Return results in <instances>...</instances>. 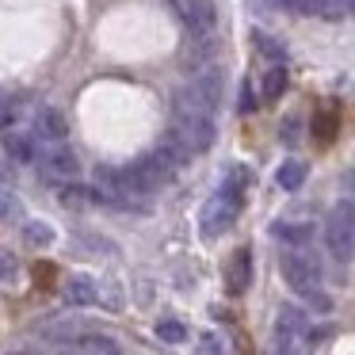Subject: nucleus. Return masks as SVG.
Instances as JSON below:
<instances>
[{"label":"nucleus","mask_w":355,"mask_h":355,"mask_svg":"<svg viewBox=\"0 0 355 355\" xmlns=\"http://www.w3.org/2000/svg\"><path fill=\"white\" fill-rule=\"evenodd\" d=\"M245 187H248V172L233 168L230 180H225V184L207 199V207H202V218H199L202 237H222V233L233 230V222H237V214H241V202H245Z\"/></svg>","instance_id":"1"},{"label":"nucleus","mask_w":355,"mask_h":355,"mask_svg":"<svg viewBox=\"0 0 355 355\" xmlns=\"http://www.w3.org/2000/svg\"><path fill=\"white\" fill-rule=\"evenodd\" d=\"M176 164L168 161V157L161 153V149H153L149 157H138V161L130 164V168H123L119 176H123V184L130 187L134 195H153V191H161V187H168L172 184V176H176Z\"/></svg>","instance_id":"2"},{"label":"nucleus","mask_w":355,"mask_h":355,"mask_svg":"<svg viewBox=\"0 0 355 355\" xmlns=\"http://www.w3.org/2000/svg\"><path fill=\"white\" fill-rule=\"evenodd\" d=\"M279 268H283V279H286V286H291L294 294H313V291H321V263H317V256L309 252L306 245H298V248H286L283 256H279Z\"/></svg>","instance_id":"3"},{"label":"nucleus","mask_w":355,"mask_h":355,"mask_svg":"<svg viewBox=\"0 0 355 355\" xmlns=\"http://www.w3.org/2000/svg\"><path fill=\"white\" fill-rule=\"evenodd\" d=\"M324 245H329L332 260L347 263L355 260V202H336L324 222Z\"/></svg>","instance_id":"4"},{"label":"nucleus","mask_w":355,"mask_h":355,"mask_svg":"<svg viewBox=\"0 0 355 355\" xmlns=\"http://www.w3.org/2000/svg\"><path fill=\"white\" fill-rule=\"evenodd\" d=\"M309 321L302 309L283 306L275 321V355H309Z\"/></svg>","instance_id":"5"},{"label":"nucleus","mask_w":355,"mask_h":355,"mask_svg":"<svg viewBox=\"0 0 355 355\" xmlns=\"http://www.w3.org/2000/svg\"><path fill=\"white\" fill-rule=\"evenodd\" d=\"M172 134L184 141V149L191 157L207 153L214 146V115H195V111H176V123H172Z\"/></svg>","instance_id":"6"},{"label":"nucleus","mask_w":355,"mask_h":355,"mask_svg":"<svg viewBox=\"0 0 355 355\" xmlns=\"http://www.w3.org/2000/svg\"><path fill=\"white\" fill-rule=\"evenodd\" d=\"M35 164L42 168V176H46V180H62V184H69V180L80 176V157L73 153L65 141H58V146L42 149Z\"/></svg>","instance_id":"7"},{"label":"nucleus","mask_w":355,"mask_h":355,"mask_svg":"<svg viewBox=\"0 0 355 355\" xmlns=\"http://www.w3.org/2000/svg\"><path fill=\"white\" fill-rule=\"evenodd\" d=\"M176 12L184 19V27L195 35V39H210L218 27V12L210 0H176Z\"/></svg>","instance_id":"8"},{"label":"nucleus","mask_w":355,"mask_h":355,"mask_svg":"<svg viewBox=\"0 0 355 355\" xmlns=\"http://www.w3.org/2000/svg\"><path fill=\"white\" fill-rule=\"evenodd\" d=\"M35 126V138L46 141V146H58V141L69 138V123H65V115L58 107H39V115L31 119Z\"/></svg>","instance_id":"9"},{"label":"nucleus","mask_w":355,"mask_h":355,"mask_svg":"<svg viewBox=\"0 0 355 355\" xmlns=\"http://www.w3.org/2000/svg\"><path fill=\"white\" fill-rule=\"evenodd\" d=\"M225 283H230V291H233V294H241L248 283H252V252H248V248H237V252H233Z\"/></svg>","instance_id":"10"},{"label":"nucleus","mask_w":355,"mask_h":355,"mask_svg":"<svg viewBox=\"0 0 355 355\" xmlns=\"http://www.w3.org/2000/svg\"><path fill=\"white\" fill-rule=\"evenodd\" d=\"M58 199L65 202L69 210H85V207H92V202H100V191L96 187H88V184H62L58 187Z\"/></svg>","instance_id":"11"},{"label":"nucleus","mask_w":355,"mask_h":355,"mask_svg":"<svg viewBox=\"0 0 355 355\" xmlns=\"http://www.w3.org/2000/svg\"><path fill=\"white\" fill-rule=\"evenodd\" d=\"M4 149H8L12 161H24V164L39 161V138H35V134H8V138H4Z\"/></svg>","instance_id":"12"},{"label":"nucleus","mask_w":355,"mask_h":355,"mask_svg":"<svg viewBox=\"0 0 355 355\" xmlns=\"http://www.w3.org/2000/svg\"><path fill=\"white\" fill-rule=\"evenodd\" d=\"M271 233H275L279 241H286L291 248H298V245H306V241L313 237V225L309 222H275Z\"/></svg>","instance_id":"13"},{"label":"nucleus","mask_w":355,"mask_h":355,"mask_svg":"<svg viewBox=\"0 0 355 355\" xmlns=\"http://www.w3.org/2000/svg\"><path fill=\"white\" fill-rule=\"evenodd\" d=\"M65 298H69L73 306H92V302L100 298V286H96L88 275H77V279H69V286H65Z\"/></svg>","instance_id":"14"},{"label":"nucleus","mask_w":355,"mask_h":355,"mask_svg":"<svg viewBox=\"0 0 355 355\" xmlns=\"http://www.w3.org/2000/svg\"><path fill=\"white\" fill-rule=\"evenodd\" d=\"M275 184L283 187V191H298V187L306 184V161H283L275 172Z\"/></svg>","instance_id":"15"},{"label":"nucleus","mask_w":355,"mask_h":355,"mask_svg":"<svg viewBox=\"0 0 355 355\" xmlns=\"http://www.w3.org/2000/svg\"><path fill=\"white\" fill-rule=\"evenodd\" d=\"M283 92H286V69L283 65H271L263 73V100H279Z\"/></svg>","instance_id":"16"},{"label":"nucleus","mask_w":355,"mask_h":355,"mask_svg":"<svg viewBox=\"0 0 355 355\" xmlns=\"http://www.w3.org/2000/svg\"><path fill=\"white\" fill-rule=\"evenodd\" d=\"M252 42H256V50H260L263 58H268L271 65H283V58H286V50H283V42H275V39H268L263 31H252Z\"/></svg>","instance_id":"17"},{"label":"nucleus","mask_w":355,"mask_h":355,"mask_svg":"<svg viewBox=\"0 0 355 355\" xmlns=\"http://www.w3.org/2000/svg\"><path fill=\"white\" fill-rule=\"evenodd\" d=\"M80 352H85V355H123V352H119V344H115V340H107V336H85V340H80Z\"/></svg>","instance_id":"18"},{"label":"nucleus","mask_w":355,"mask_h":355,"mask_svg":"<svg viewBox=\"0 0 355 355\" xmlns=\"http://www.w3.org/2000/svg\"><path fill=\"white\" fill-rule=\"evenodd\" d=\"M157 336H161L164 344H184V340H187V324L184 321H161V324H157Z\"/></svg>","instance_id":"19"},{"label":"nucleus","mask_w":355,"mask_h":355,"mask_svg":"<svg viewBox=\"0 0 355 355\" xmlns=\"http://www.w3.org/2000/svg\"><path fill=\"white\" fill-rule=\"evenodd\" d=\"M24 237L31 241V245H50V241H54V230H50L46 222H27L24 225Z\"/></svg>","instance_id":"20"},{"label":"nucleus","mask_w":355,"mask_h":355,"mask_svg":"<svg viewBox=\"0 0 355 355\" xmlns=\"http://www.w3.org/2000/svg\"><path fill=\"white\" fill-rule=\"evenodd\" d=\"M16 275H19V260H16V252L0 248V283H12Z\"/></svg>","instance_id":"21"},{"label":"nucleus","mask_w":355,"mask_h":355,"mask_svg":"<svg viewBox=\"0 0 355 355\" xmlns=\"http://www.w3.org/2000/svg\"><path fill=\"white\" fill-rule=\"evenodd\" d=\"M19 119V107L12 100H0V130H12V123Z\"/></svg>","instance_id":"22"},{"label":"nucleus","mask_w":355,"mask_h":355,"mask_svg":"<svg viewBox=\"0 0 355 355\" xmlns=\"http://www.w3.org/2000/svg\"><path fill=\"white\" fill-rule=\"evenodd\" d=\"M199 355H222V344H218L214 336H202V344H199Z\"/></svg>","instance_id":"23"},{"label":"nucleus","mask_w":355,"mask_h":355,"mask_svg":"<svg viewBox=\"0 0 355 355\" xmlns=\"http://www.w3.org/2000/svg\"><path fill=\"white\" fill-rule=\"evenodd\" d=\"M8 214H12V199H8V195H0V222H4Z\"/></svg>","instance_id":"24"},{"label":"nucleus","mask_w":355,"mask_h":355,"mask_svg":"<svg viewBox=\"0 0 355 355\" xmlns=\"http://www.w3.org/2000/svg\"><path fill=\"white\" fill-rule=\"evenodd\" d=\"M352 191H355V172H352Z\"/></svg>","instance_id":"25"}]
</instances>
